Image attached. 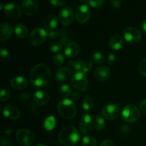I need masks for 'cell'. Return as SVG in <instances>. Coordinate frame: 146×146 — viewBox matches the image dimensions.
<instances>
[{"label": "cell", "mask_w": 146, "mask_h": 146, "mask_svg": "<svg viewBox=\"0 0 146 146\" xmlns=\"http://www.w3.org/2000/svg\"><path fill=\"white\" fill-rule=\"evenodd\" d=\"M51 74V70L46 64H38L34 66L30 72V81L35 86H44L49 81Z\"/></svg>", "instance_id": "obj_1"}, {"label": "cell", "mask_w": 146, "mask_h": 146, "mask_svg": "<svg viewBox=\"0 0 146 146\" xmlns=\"http://www.w3.org/2000/svg\"><path fill=\"white\" fill-rule=\"evenodd\" d=\"M81 135L77 128L68 125L61 130L58 134V141L65 146L75 145L79 142Z\"/></svg>", "instance_id": "obj_2"}, {"label": "cell", "mask_w": 146, "mask_h": 146, "mask_svg": "<svg viewBox=\"0 0 146 146\" xmlns=\"http://www.w3.org/2000/svg\"><path fill=\"white\" fill-rule=\"evenodd\" d=\"M58 114L64 119H72L76 114V108L71 100L63 99L58 103L57 106Z\"/></svg>", "instance_id": "obj_3"}, {"label": "cell", "mask_w": 146, "mask_h": 146, "mask_svg": "<svg viewBox=\"0 0 146 146\" xmlns=\"http://www.w3.org/2000/svg\"><path fill=\"white\" fill-rule=\"evenodd\" d=\"M48 36V34L44 29L37 27L30 33L29 36V41L31 45L37 46L44 44Z\"/></svg>", "instance_id": "obj_4"}, {"label": "cell", "mask_w": 146, "mask_h": 146, "mask_svg": "<svg viewBox=\"0 0 146 146\" xmlns=\"http://www.w3.org/2000/svg\"><path fill=\"white\" fill-rule=\"evenodd\" d=\"M141 116V113L136 106L128 104L122 111V117L124 121L128 123H133L138 121Z\"/></svg>", "instance_id": "obj_5"}, {"label": "cell", "mask_w": 146, "mask_h": 146, "mask_svg": "<svg viewBox=\"0 0 146 146\" xmlns=\"http://www.w3.org/2000/svg\"><path fill=\"white\" fill-rule=\"evenodd\" d=\"M17 140L19 143L22 146H30L35 140V135L30 130L20 129L17 133Z\"/></svg>", "instance_id": "obj_6"}, {"label": "cell", "mask_w": 146, "mask_h": 146, "mask_svg": "<svg viewBox=\"0 0 146 146\" xmlns=\"http://www.w3.org/2000/svg\"><path fill=\"white\" fill-rule=\"evenodd\" d=\"M71 83L74 88L78 91L84 92L88 89V78L82 72H77L74 74L71 78Z\"/></svg>", "instance_id": "obj_7"}, {"label": "cell", "mask_w": 146, "mask_h": 146, "mask_svg": "<svg viewBox=\"0 0 146 146\" xmlns=\"http://www.w3.org/2000/svg\"><path fill=\"white\" fill-rule=\"evenodd\" d=\"M123 36L128 42L136 44L141 40L142 35L138 29L135 27H127L123 30Z\"/></svg>", "instance_id": "obj_8"}, {"label": "cell", "mask_w": 146, "mask_h": 146, "mask_svg": "<svg viewBox=\"0 0 146 146\" xmlns=\"http://www.w3.org/2000/svg\"><path fill=\"white\" fill-rule=\"evenodd\" d=\"M101 112L106 119L113 121L119 117L121 114V109L115 104H108L103 108Z\"/></svg>", "instance_id": "obj_9"}, {"label": "cell", "mask_w": 146, "mask_h": 146, "mask_svg": "<svg viewBox=\"0 0 146 146\" xmlns=\"http://www.w3.org/2000/svg\"><path fill=\"white\" fill-rule=\"evenodd\" d=\"M91 16V10L86 4H81L77 7L75 12L76 21L80 24H85L89 19Z\"/></svg>", "instance_id": "obj_10"}, {"label": "cell", "mask_w": 146, "mask_h": 146, "mask_svg": "<svg viewBox=\"0 0 146 146\" xmlns=\"http://www.w3.org/2000/svg\"><path fill=\"white\" fill-rule=\"evenodd\" d=\"M4 14L11 19H17L21 14V9L18 4L15 3H9L3 7Z\"/></svg>", "instance_id": "obj_11"}, {"label": "cell", "mask_w": 146, "mask_h": 146, "mask_svg": "<svg viewBox=\"0 0 146 146\" xmlns=\"http://www.w3.org/2000/svg\"><path fill=\"white\" fill-rule=\"evenodd\" d=\"M59 21L63 25L69 26L74 21V11L69 7H66L61 10L58 15Z\"/></svg>", "instance_id": "obj_12"}, {"label": "cell", "mask_w": 146, "mask_h": 146, "mask_svg": "<svg viewBox=\"0 0 146 146\" xmlns=\"http://www.w3.org/2000/svg\"><path fill=\"white\" fill-rule=\"evenodd\" d=\"M21 10L25 14L32 16L36 12L38 9L37 0H23L21 1Z\"/></svg>", "instance_id": "obj_13"}, {"label": "cell", "mask_w": 146, "mask_h": 146, "mask_svg": "<svg viewBox=\"0 0 146 146\" xmlns=\"http://www.w3.org/2000/svg\"><path fill=\"white\" fill-rule=\"evenodd\" d=\"M92 118L88 113H85L82 115L79 122L80 131L83 134H88L92 128Z\"/></svg>", "instance_id": "obj_14"}, {"label": "cell", "mask_w": 146, "mask_h": 146, "mask_svg": "<svg viewBox=\"0 0 146 146\" xmlns=\"http://www.w3.org/2000/svg\"><path fill=\"white\" fill-rule=\"evenodd\" d=\"M4 115L9 119L15 121L19 118L20 111L16 106L12 105H7L3 108Z\"/></svg>", "instance_id": "obj_15"}, {"label": "cell", "mask_w": 146, "mask_h": 146, "mask_svg": "<svg viewBox=\"0 0 146 146\" xmlns=\"http://www.w3.org/2000/svg\"><path fill=\"white\" fill-rule=\"evenodd\" d=\"M80 47L79 45L76 42L74 41H71L66 46L65 48V55L68 58H73L76 56L79 53Z\"/></svg>", "instance_id": "obj_16"}, {"label": "cell", "mask_w": 146, "mask_h": 146, "mask_svg": "<svg viewBox=\"0 0 146 146\" xmlns=\"http://www.w3.org/2000/svg\"><path fill=\"white\" fill-rule=\"evenodd\" d=\"M72 74V69L69 67L64 66L60 68L56 72L55 78L58 81H66L70 78Z\"/></svg>", "instance_id": "obj_17"}, {"label": "cell", "mask_w": 146, "mask_h": 146, "mask_svg": "<svg viewBox=\"0 0 146 146\" xmlns=\"http://www.w3.org/2000/svg\"><path fill=\"white\" fill-rule=\"evenodd\" d=\"M111 75V71L109 68L106 66H100L96 68L95 71V76L96 79L99 81H105L108 79Z\"/></svg>", "instance_id": "obj_18"}, {"label": "cell", "mask_w": 146, "mask_h": 146, "mask_svg": "<svg viewBox=\"0 0 146 146\" xmlns=\"http://www.w3.org/2000/svg\"><path fill=\"white\" fill-rule=\"evenodd\" d=\"M13 27L9 23H2L0 25V40L6 41L11 37L12 34Z\"/></svg>", "instance_id": "obj_19"}, {"label": "cell", "mask_w": 146, "mask_h": 146, "mask_svg": "<svg viewBox=\"0 0 146 146\" xmlns=\"http://www.w3.org/2000/svg\"><path fill=\"white\" fill-rule=\"evenodd\" d=\"M34 101L35 104L39 106L46 105L49 101V96L48 93L46 91H37L34 94Z\"/></svg>", "instance_id": "obj_20"}, {"label": "cell", "mask_w": 146, "mask_h": 146, "mask_svg": "<svg viewBox=\"0 0 146 146\" xmlns=\"http://www.w3.org/2000/svg\"><path fill=\"white\" fill-rule=\"evenodd\" d=\"M58 21V20L56 16L54 15V14H48L44 19L43 24H44V27L46 29L51 31H53L54 29H55L57 27Z\"/></svg>", "instance_id": "obj_21"}, {"label": "cell", "mask_w": 146, "mask_h": 146, "mask_svg": "<svg viewBox=\"0 0 146 146\" xmlns=\"http://www.w3.org/2000/svg\"><path fill=\"white\" fill-rule=\"evenodd\" d=\"M10 85L16 90H21L25 88L28 85V81L27 78L22 76L15 77L10 81Z\"/></svg>", "instance_id": "obj_22"}, {"label": "cell", "mask_w": 146, "mask_h": 146, "mask_svg": "<svg viewBox=\"0 0 146 146\" xmlns=\"http://www.w3.org/2000/svg\"><path fill=\"white\" fill-rule=\"evenodd\" d=\"M109 46L111 49L119 50L123 46V39L122 36L118 34L113 36L109 41Z\"/></svg>", "instance_id": "obj_23"}, {"label": "cell", "mask_w": 146, "mask_h": 146, "mask_svg": "<svg viewBox=\"0 0 146 146\" xmlns=\"http://www.w3.org/2000/svg\"><path fill=\"white\" fill-rule=\"evenodd\" d=\"M14 32L19 38H24L28 36V29L25 25L22 24H18L15 26Z\"/></svg>", "instance_id": "obj_24"}, {"label": "cell", "mask_w": 146, "mask_h": 146, "mask_svg": "<svg viewBox=\"0 0 146 146\" xmlns=\"http://www.w3.org/2000/svg\"><path fill=\"white\" fill-rule=\"evenodd\" d=\"M71 38V31L67 29H63L61 31V36H60V42L63 45H67L69 44V41Z\"/></svg>", "instance_id": "obj_25"}, {"label": "cell", "mask_w": 146, "mask_h": 146, "mask_svg": "<svg viewBox=\"0 0 146 146\" xmlns=\"http://www.w3.org/2000/svg\"><path fill=\"white\" fill-rule=\"evenodd\" d=\"M56 125V119L54 116L53 115H50L48 118H46L44 121V128L46 131H52Z\"/></svg>", "instance_id": "obj_26"}, {"label": "cell", "mask_w": 146, "mask_h": 146, "mask_svg": "<svg viewBox=\"0 0 146 146\" xmlns=\"http://www.w3.org/2000/svg\"><path fill=\"white\" fill-rule=\"evenodd\" d=\"M94 128L96 131H101L105 126V121L101 115H96L94 121Z\"/></svg>", "instance_id": "obj_27"}, {"label": "cell", "mask_w": 146, "mask_h": 146, "mask_svg": "<svg viewBox=\"0 0 146 146\" xmlns=\"http://www.w3.org/2000/svg\"><path fill=\"white\" fill-rule=\"evenodd\" d=\"M83 108H84L85 111H89L92 109L93 106H94V101H93V98H91L90 96H86L84 97V98L83 99Z\"/></svg>", "instance_id": "obj_28"}, {"label": "cell", "mask_w": 146, "mask_h": 146, "mask_svg": "<svg viewBox=\"0 0 146 146\" xmlns=\"http://www.w3.org/2000/svg\"><path fill=\"white\" fill-rule=\"evenodd\" d=\"M72 93V88L67 84H64V85L61 86L59 88L60 95L62 97H64V98L71 96Z\"/></svg>", "instance_id": "obj_29"}, {"label": "cell", "mask_w": 146, "mask_h": 146, "mask_svg": "<svg viewBox=\"0 0 146 146\" xmlns=\"http://www.w3.org/2000/svg\"><path fill=\"white\" fill-rule=\"evenodd\" d=\"M92 57L94 61H95L96 64H101L104 62L105 61V56H104V54L101 52L100 51H94L92 54Z\"/></svg>", "instance_id": "obj_30"}, {"label": "cell", "mask_w": 146, "mask_h": 146, "mask_svg": "<svg viewBox=\"0 0 146 146\" xmlns=\"http://www.w3.org/2000/svg\"><path fill=\"white\" fill-rule=\"evenodd\" d=\"M81 144L83 146H96L97 141L94 137L86 136L82 139Z\"/></svg>", "instance_id": "obj_31"}, {"label": "cell", "mask_w": 146, "mask_h": 146, "mask_svg": "<svg viewBox=\"0 0 146 146\" xmlns=\"http://www.w3.org/2000/svg\"><path fill=\"white\" fill-rule=\"evenodd\" d=\"M64 45L61 42L54 41L49 45V51L52 53H58L63 49Z\"/></svg>", "instance_id": "obj_32"}, {"label": "cell", "mask_w": 146, "mask_h": 146, "mask_svg": "<svg viewBox=\"0 0 146 146\" xmlns=\"http://www.w3.org/2000/svg\"><path fill=\"white\" fill-rule=\"evenodd\" d=\"M83 64H84V61L81 59L76 60V61H69L68 62V65L71 66L76 71H78L79 72H81Z\"/></svg>", "instance_id": "obj_33"}, {"label": "cell", "mask_w": 146, "mask_h": 146, "mask_svg": "<svg viewBox=\"0 0 146 146\" xmlns=\"http://www.w3.org/2000/svg\"><path fill=\"white\" fill-rule=\"evenodd\" d=\"M65 61V57L62 54H58L54 56L52 58V62L56 66H61L64 64Z\"/></svg>", "instance_id": "obj_34"}, {"label": "cell", "mask_w": 146, "mask_h": 146, "mask_svg": "<svg viewBox=\"0 0 146 146\" xmlns=\"http://www.w3.org/2000/svg\"><path fill=\"white\" fill-rule=\"evenodd\" d=\"M83 3L88 4L93 8H100L104 4V1L103 0H89V1H83Z\"/></svg>", "instance_id": "obj_35"}, {"label": "cell", "mask_w": 146, "mask_h": 146, "mask_svg": "<svg viewBox=\"0 0 146 146\" xmlns=\"http://www.w3.org/2000/svg\"><path fill=\"white\" fill-rule=\"evenodd\" d=\"M10 96H11V93H10L9 90L7 89V88H4V89L1 90V91L0 100H1V102L7 101V100L10 98Z\"/></svg>", "instance_id": "obj_36"}, {"label": "cell", "mask_w": 146, "mask_h": 146, "mask_svg": "<svg viewBox=\"0 0 146 146\" xmlns=\"http://www.w3.org/2000/svg\"><path fill=\"white\" fill-rule=\"evenodd\" d=\"M92 63L91 61H84V64H83V67L82 70H81V72L85 74V73H88L92 69Z\"/></svg>", "instance_id": "obj_37"}, {"label": "cell", "mask_w": 146, "mask_h": 146, "mask_svg": "<svg viewBox=\"0 0 146 146\" xmlns=\"http://www.w3.org/2000/svg\"><path fill=\"white\" fill-rule=\"evenodd\" d=\"M10 57V53L6 48H1V51H0V58L1 61H6V60L9 59Z\"/></svg>", "instance_id": "obj_38"}, {"label": "cell", "mask_w": 146, "mask_h": 146, "mask_svg": "<svg viewBox=\"0 0 146 146\" xmlns=\"http://www.w3.org/2000/svg\"><path fill=\"white\" fill-rule=\"evenodd\" d=\"M107 60H108V64L111 66H113L115 64V62H116V56H115V54L111 53V54H109L108 55Z\"/></svg>", "instance_id": "obj_39"}, {"label": "cell", "mask_w": 146, "mask_h": 146, "mask_svg": "<svg viewBox=\"0 0 146 146\" xmlns=\"http://www.w3.org/2000/svg\"><path fill=\"white\" fill-rule=\"evenodd\" d=\"M139 71L141 75L146 76V58L143 60L140 64Z\"/></svg>", "instance_id": "obj_40"}, {"label": "cell", "mask_w": 146, "mask_h": 146, "mask_svg": "<svg viewBox=\"0 0 146 146\" xmlns=\"http://www.w3.org/2000/svg\"><path fill=\"white\" fill-rule=\"evenodd\" d=\"M48 36L51 39H56V38H59L60 36H61V31L53 30V31H51L49 33H48Z\"/></svg>", "instance_id": "obj_41"}, {"label": "cell", "mask_w": 146, "mask_h": 146, "mask_svg": "<svg viewBox=\"0 0 146 146\" xmlns=\"http://www.w3.org/2000/svg\"><path fill=\"white\" fill-rule=\"evenodd\" d=\"M50 3L56 7H63L66 4V1H60V0H51Z\"/></svg>", "instance_id": "obj_42"}, {"label": "cell", "mask_w": 146, "mask_h": 146, "mask_svg": "<svg viewBox=\"0 0 146 146\" xmlns=\"http://www.w3.org/2000/svg\"><path fill=\"white\" fill-rule=\"evenodd\" d=\"M100 146H115V144L111 140H105V141L101 143Z\"/></svg>", "instance_id": "obj_43"}, {"label": "cell", "mask_w": 146, "mask_h": 146, "mask_svg": "<svg viewBox=\"0 0 146 146\" xmlns=\"http://www.w3.org/2000/svg\"><path fill=\"white\" fill-rule=\"evenodd\" d=\"M140 109L142 112L146 113V99H144L140 103Z\"/></svg>", "instance_id": "obj_44"}, {"label": "cell", "mask_w": 146, "mask_h": 146, "mask_svg": "<svg viewBox=\"0 0 146 146\" xmlns=\"http://www.w3.org/2000/svg\"><path fill=\"white\" fill-rule=\"evenodd\" d=\"M121 1H111V4L113 8H119L121 5Z\"/></svg>", "instance_id": "obj_45"}, {"label": "cell", "mask_w": 146, "mask_h": 146, "mask_svg": "<svg viewBox=\"0 0 146 146\" xmlns=\"http://www.w3.org/2000/svg\"><path fill=\"white\" fill-rule=\"evenodd\" d=\"M79 97H80V94L78 91H74V92H73L72 94H71V98H72V99L74 100V101L78 100Z\"/></svg>", "instance_id": "obj_46"}, {"label": "cell", "mask_w": 146, "mask_h": 146, "mask_svg": "<svg viewBox=\"0 0 146 146\" xmlns=\"http://www.w3.org/2000/svg\"><path fill=\"white\" fill-rule=\"evenodd\" d=\"M141 28L143 30L144 32L146 33V19L144 20L142 22V24H141Z\"/></svg>", "instance_id": "obj_47"}, {"label": "cell", "mask_w": 146, "mask_h": 146, "mask_svg": "<svg viewBox=\"0 0 146 146\" xmlns=\"http://www.w3.org/2000/svg\"><path fill=\"white\" fill-rule=\"evenodd\" d=\"M34 146H46V145H43V144H36V145H34Z\"/></svg>", "instance_id": "obj_48"}, {"label": "cell", "mask_w": 146, "mask_h": 146, "mask_svg": "<svg viewBox=\"0 0 146 146\" xmlns=\"http://www.w3.org/2000/svg\"><path fill=\"white\" fill-rule=\"evenodd\" d=\"M7 146H15V145H7Z\"/></svg>", "instance_id": "obj_49"}]
</instances>
